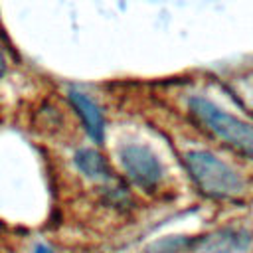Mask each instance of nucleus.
I'll return each mask as SVG.
<instances>
[{
    "label": "nucleus",
    "mask_w": 253,
    "mask_h": 253,
    "mask_svg": "<svg viewBox=\"0 0 253 253\" xmlns=\"http://www.w3.org/2000/svg\"><path fill=\"white\" fill-rule=\"evenodd\" d=\"M188 111L202 128L211 136L221 140L227 148L239 156L253 162V125L235 117L233 113L223 111L206 97H192L188 101Z\"/></svg>",
    "instance_id": "obj_1"
},
{
    "label": "nucleus",
    "mask_w": 253,
    "mask_h": 253,
    "mask_svg": "<svg viewBox=\"0 0 253 253\" xmlns=\"http://www.w3.org/2000/svg\"><path fill=\"white\" fill-rule=\"evenodd\" d=\"M184 164L196 188L208 198L233 200L245 192V180L239 172L208 150L188 152Z\"/></svg>",
    "instance_id": "obj_2"
},
{
    "label": "nucleus",
    "mask_w": 253,
    "mask_h": 253,
    "mask_svg": "<svg viewBox=\"0 0 253 253\" xmlns=\"http://www.w3.org/2000/svg\"><path fill=\"white\" fill-rule=\"evenodd\" d=\"M119 162L126 178L144 192L156 190L164 180V166L160 158L142 142H125L119 148Z\"/></svg>",
    "instance_id": "obj_3"
},
{
    "label": "nucleus",
    "mask_w": 253,
    "mask_h": 253,
    "mask_svg": "<svg viewBox=\"0 0 253 253\" xmlns=\"http://www.w3.org/2000/svg\"><path fill=\"white\" fill-rule=\"evenodd\" d=\"M67 97H69V103L75 109L83 128L87 130V134L97 144L103 142V138H105V115H103L101 107L87 93L77 91V89H71L67 93Z\"/></svg>",
    "instance_id": "obj_4"
},
{
    "label": "nucleus",
    "mask_w": 253,
    "mask_h": 253,
    "mask_svg": "<svg viewBox=\"0 0 253 253\" xmlns=\"http://www.w3.org/2000/svg\"><path fill=\"white\" fill-rule=\"evenodd\" d=\"M251 235L243 229H219L196 243L192 253H247Z\"/></svg>",
    "instance_id": "obj_5"
},
{
    "label": "nucleus",
    "mask_w": 253,
    "mask_h": 253,
    "mask_svg": "<svg viewBox=\"0 0 253 253\" xmlns=\"http://www.w3.org/2000/svg\"><path fill=\"white\" fill-rule=\"evenodd\" d=\"M73 162L77 166V170L81 174H85L89 180H97V182H107L113 180V170L109 166V162L105 160V156L93 148H79L73 156Z\"/></svg>",
    "instance_id": "obj_6"
},
{
    "label": "nucleus",
    "mask_w": 253,
    "mask_h": 253,
    "mask_svg": "<svg viewBox=\"0 0 253 253\" xmlns=\"http://www.w3.org/2000/svg\"><path fill=\"white\" fill-rule=\"evenodd\" d=\"M4 73H6V57H4V53L0 51V79H2Z\"/></svg>",
    "instance_id": "obj_7"
},
{
    "label": "nucleus",
    "mask_w": 253,
    "mask_h": 253,
    "mask_svg": "<svg viewBox=\"0 0 253 253\" xmlns=\"http://www.w3.org/2000/svg\"><path fill=\"white\" fill-rule=\"evenodd\" d=\"M34 253H53L49 247H45V245H40V247H36V251Z\"/></svg>",
    "instance_id": "obj_8"
}]
</instances>
